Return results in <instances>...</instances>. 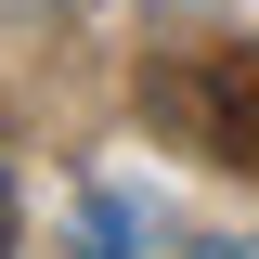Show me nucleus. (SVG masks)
<instances>
[{
    "label": "nucleus",
    "mask_w": 259,
    "mask_h": 259,
    "mask_svg": "<svg viewBox=\"0 0 259 259\" xmlns=\"http://www.w3.org/2000/svg\"><path fill=\"white\" fill-rule=\"evenodd\" d=\"M156 117L182 130L207 168H259V52L246 39H221V52H194L156 78Z\"/></svg>",
    "instance_id": "f257e3e1"
},
{
    "label": "nucleus",
    "mask_w": 259,
    "mask_h": 259,
    "mask_svg": "<svg viewBox=\"0 0 259 259\" xmlns=\"http://www.w3.org/2000/svg\"><path fill=\"white\" fill-rule=\"evenodd\" d=\"M0 233H13V168H0Z\"/></svg>",
    "instance_id": "f03ea898"
}]
</instances>
